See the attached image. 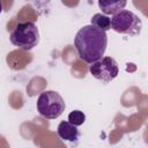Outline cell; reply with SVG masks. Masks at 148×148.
<instances>
[{"instance_id":"cell-1","label":"cell","mask_w":148,"mask_h":148,"mask_svg":"<svg viewBox=\"0 0 148 148\" xmlns=\"http://www.w3.org/2000/svg\"><path fill=\"white\" fill-rule=\"evenodd\" d=\"M106 45V32L98 30L91 24L82 27L74 38V46L80 59L88 64L99 60L105 53Z\"/></svg>"},{"instance_id":"cell-2","label":"cell","mask_w":148,"mask_h":148,"mask_svg":"<svg viewBox=\"0 0 148 148\" xmlns=\"http://www.w3.org/2000/svg\"><path fill=\"white\" fill-rule=\"evenodd\" d=\"M10 43L24 51L32 50L39 42V31L34 22H21L10 34Z\"/></svg>"},{"instance_id":"cell-3","label":"cell","mask_w":148,"mask_h":148,"mask_svg":"<svg viewBox=\"0 0 148 148\" xmlns=\"http://www.w3.org/2000/svg\"><path fill=\"white\" fill-rule=\"evenodd\" d=\"M36 105L38 113L46 119H56L60 117L66 108L62 96L54 90H45L40 92Z\"/></svg>"},{"instance_id":"cell-4","label":"cell","mask_w":148,"mask_h":148,"mask_svg":"<svg viewBox=\"0 0 148 148\" xmlns=\"http://www.w3.org/2000/svg\"><path fill=\"white\" fill-rule=\"evenodd\" d=\"M141 18L136 14L127 9H123L121 12L113 15L111 18V29L119 34L138 36L141 32Z\"/></svg>"},{"instance_id":"cell-5","label":"cell","mask_w":148,"mask_h":148,"mask_svg":"<svg viewBox=\"0 0 148 148\" xmlns=\"http://www.w3.org/2000/svg\"><path fill=\"white\" fill-rule=\"evenodd\" d=\"M90 74L102 81V82H111L119 74V67L114 58L112 57H102L99 60L92 62L89 67Z\"/></svg>"},{"instance_id":"cell-6","label":"cell","mask_w":148,"mask_h":148,"mask_svg":"<svg viewBox=\"0 0 148 148\" xmlns=\"http://www.w3.org/2000/svg\"><path fill=\"white\" fill-rule=\"evenodd\" d=\"M57 133L60 139L71 141V142L77 141V139L80 138V131L77 130V127L69 124L68 121H61L58 125Z\"/></svg>"},{"instance_id":"cell-7","label":"cell","mask_w":148,"mask_h":148,"mask_svg":"<svg viewBox=\"0 0 148 148\" xmlns=\"http://www.w3.org/2000/svg\"><path fill=\"white\" fill-rule=\"evenodd\" d=\"M126 1L124 0H118V1H98V7L102 10V13H104V15H116L117 13L121 12L125 6H126Z\"/></svg>"},{"instance_id":"cell-8","label":"cell","mask_w":148,"mask_h":148,"mask_svg":"<svg viewBox=\"0 0 148 148\" xmlns=\"http://www.w3.org/2000/svg\"><path fill=\"white\" fill-rule=\"evenodd\" d=\"M91 25L97 28L98 30L106 32L108 30L111 29V18L102 13H96L91 17Z\"/></svg>"},{"instance_id":"cell-9","label":"cell","mask_w":148,"mask_h":148,"mask_svg":"<svg viewBox=\"0 0 148 148\" xmlns=\"http://www.w3.org/2000/svg\"><path fill=\"white\" fill-rule=\"evenodd\" d=\"M69 124L74 125V126H81L84 121H86V114L80 111V110H74L68 114V120Z\"/></svg>"},{"instance_id":"cell-10","label":"cell","mask_w":148,"mask_h":148,"mask_svg":"<svg viewBox=\"0 0 148 148\" xmlns=\"http://www.w3.org/2000/svg\"><path fill=\"white\" fill-rule=\"evenodd\" d=\"M1 12H2V6H1V2H0V14H1Z\"/></svg>"}]
</instances>
